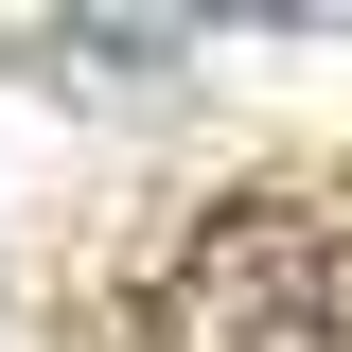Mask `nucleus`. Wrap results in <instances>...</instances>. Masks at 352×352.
<instances>
[{"mask_svg":"<svg viewBox=\"0 0 352 352\" xmlns=\"http://www.w3.org/2000/svg\"><path fill=\"white\" fill-rule=\"evenodd\" d=\"M335 317H352L335 229H317V212H282V194H229V212L159 264L141 352H335Z\"/></svg>","mask_w":352,"mask_h":352,"instance_id":"f257e3e1","label":"nucleus"}]
</instances>
